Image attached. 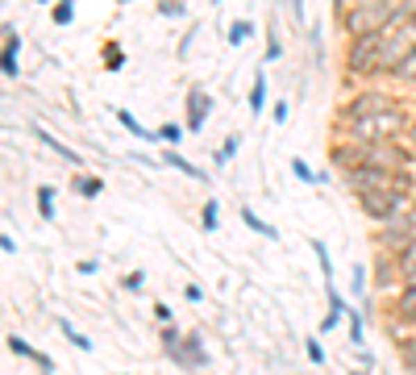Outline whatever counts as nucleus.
Masks as SVG:
<instances>
[{"label": "nucleus", "instance_id": "nucleus-33", "mask_svg": "<svg viewBox=\"0 0 416 375\" xmlns=\"http://www.w3.org/2000/svg\"><path fill=\"white\" fill-rule=\"evenodd\" d=\"M0 250H8V255H13V250H17V242H13L8 234H0Z\"/></svg>", "mask_w": 416, "mask_h": 375}, {"label": "nucleus", "instance_id": "nucleus-1", "mask_svg": "<svg viewBox=\"0 0 416 375\" xmlns=\"http://www.w3.org/2000/svg\"><path fill=\"white\" fill-rule=\"evenodd\" d=\"M408 13H413V4L400 8V4H388V0H379V4H346L342 8V25H346L350 42H363V38H379V33L404 25Z\"/></svg>", "mask_w": 416, "mask_h": 375}, {"label": "nucleus", "instance_id": "nucleus-18", "mask_svg": "<svg viewBox=\"0 0 416 375\" xmlns=\"http://www.w3.org/2000/svg\"><path fill=\"white\" fill-rule=\"evenodd\" d=\"M292 175H296V179H304V184H317V179H321V175H317L304 159H292Z\"/></svg>", "mask_w": 416, "mask_h": 375}, {"label": "nucleus", "instance_id": "nucleus-2", "mask_svg": "<svg viewBox=\"0 0 416 375\" xmlns=\"http://www.w3.org/2000/svg\"><path fill=\"white\" fill-rule=\"evenodd\" d=\"M379 242H383V250H396V255H404V250L413 246V242H416V213H413V205H408L404 213H396L392 221L379 225Z\"/></svg>", "mask_w": 416, "mask_h": 375}, {"label": "nucleus", "instance_id": "nucleus-6", "mask_svg": "<svg viewBox=\"0 0 416 375\" xmlns=\"http://www.w3.org/2000/svg\"><path fill=\"white\" fill-rule=\"evenodd\" d=\"M325 292H329V313H325V321H321V334L338 330L342 317H346V301H342V292H338V288H325Z\"/></svg>", "mask_w": 416, "mask_h": 375}, {"label": "nucleus", "instance_id": "nucleus-26", "mask_svg": "<svg viewBox=\"0 0 416 375\" xmlns=\"http://www.w3.org/2000/svg\"><path fill=\"white\" fill-rule=\"evenodd\" d=\"M304 351H308V359H313V363H325V351H321V342H317V338H308V342H304Z\"/></svg>", "mask_w": 416, "mask_h": 375}, {"label": "nucleus", "instance_id": "nucleus-23", "mask_svg": "<svg viewBox=\"0 0 416 375\" xmlns=\"http://www.w3.org/2000/svg\"><path fill=\"white\" fill-rule=\"evenodd\" d=\"M396 79H413V83H416V50L400 63V67H396Z\"/></svg>", "mask_w": 416, "mask_h": 375}, {"label": "nucleus", "instance_id": "nucleus-15", "mask_svg": "<svg viewBox=\"0 0 416 375\" xmlns=\"http://www.w3.org/2000/svg\"><path fill=\"white\" fill-rule=\"evenodd\" d=\"M242 221H246V225H250L254 234H263V238H275V225H267V221H263V217H258L254 209H246V205H242Z\"/></svg>", "mask_w": 416, "mask_h": 375}, {"label": "nucleus", "instance_id": "nucleus-36", "mask_svg": "<svg viewBox=\"0 0 416 375\" xmlns=\"http://www.w3.org/2000/svg\"><path fill=\"white\" fill-rule=\"evenodd\" d=\"M413 375H416V372H413Z\"/></svg>", "mask_w": 416, "mask_h": 375}, {"label": "nucleus", "instance_id": "nucleus-28", "mask_svg": "<svg viewBox=\"0 0 416 375\" xmlns=\"http://www.w3.org/2000/svg\"><path fill=\"white\" fill-rule=\"evenodd\" d=\"M350 342L363 346V317H350Z\"/></svg>", "mask_w": 416, "mask_h": 375}, {"label": "nucleus", "instance_id": "nucleus-25", "mask_svg": "<svg viewBox=\"0 0 416 375\" xmlns=\"http://www.w3.org/2000/svg\"><path fill=\"white\" fill-rule=\"evenodd\" d=\"M75 188H79L83 196H96V192H100V179H88V175H79V179H75Z\"/></svg>", "mask_w": 416, "mask_h": 375}, {"label": "nucleus", "instance_id": "nucleus-21", "mask_svg": "<svg viewBox=\"0 0 416 375\" xmlns=\"http://www.w3.org/2000/svg\"><path fill=\"white\" fill-rule=\"evenodd\" d=\"M250 29H254L250 21H233V25H229V42H233V46H238V42H246V38H250Z\"/></svg>", "mask_w": 416, "mask_h": 375}, {"label": "nucleus", "instance_id": "nucleus-3", "mask_svg": "<svg viewBox=\"0 0 416 375\" xmlns=\"http://www.w3.org/2000/svg\"><path fill=\"white\" fill-rule=\"evenodd\" d=\"M396 104H400L396 96L367 88V92H358V96H350V100H346V109H342V125H350V121H363V117H375V113H383V109H396Z\"/></svg>", "mask_w": 416, "mask_h": 375}, {"label": "nucleus", "instance_id": "nucleus-32", "mask_svg": "<svg viewBox=\"0 0 416 375\" xmlns=\"http://www.w3.org/2000/svg\"><path fill=\"white\" fill-rule=\"evenodd\" d=\"M183 296H188V301H204V288H200V284H188Z\"/></svg>", "mask_w": 416, "mask_h": 375}, {"label": "nucleus", "instance_id": "nucleus-27", "mask_svg": "<svg viewBox=\"0 0 416 375\" xmlns=\"http://www.w3.org/2000/svg\"><path fill=\"white\" fill-rule=\"evenodd\" d=\"M158 13H163V17H183L188 8H183L179 0H171V4H158Z\"/></svg>", "mask_w": 416, "mask_h": 375}, {"label": "nucleus", "instance_id": "nucleus-20", "mask_svg": "<svg viewBox=\"0 0 416 375\" xmlns=\"http://www.w3.org/2000/svg\"><path fill=\"white\" fill-rule=\"evenodd\" d=\"M179 134H183L179 125H158V129H154V142H167V146H175V142H179Z\"/></svg>", "mask_w": 416, "mask_h": 375}, {"label": "nucleus", "instance_id": "nucleus-30", "mask_svg": "<svg viewBox=\"0 0 416 375\" xmlns=\"http://www.w3.org/2000/svg\"><path fill=\"white\" fill-rule=\"evenodd\" d=\"M104 54H108V71H117V67H121V50H117V46H108Z\"/></svg>", "mask_w": 416, "mask_h": 375}, {"label": "nucleus", "instance_id": "nucleus-19", "mask_svg": "<svg viewBox=\"0 0 416 375\" xmlns=\"http://www.w3.org/2000/svg\"><path fill=\"white\" fill-rule=\"evenodd\" d=\"M50 21H54V25H71V21H75V8H71V4H54V8H50Z\"/></svg>", "mask_w": 416, "mask_h": 375}, {"label": "nucleus", "instance_id": "nucleus-10", "mask_svg": "<svg viewBox=\"0 0 416 375\" xmlns=\"http://www.w3.org/2000/svg\"><path fill=\"white\" fill-rule=\"evenodd\" d=\"M263 109H267V71H258L254 83H250V113L258 117Z\"/></svg>", "mask_w": 416, "mask_h": 375}, {"label": "nucleus", "instance_id": "nucleus-17", "mask_svg": "<svg viewBox=\"0 0 416 375\" xmlns=\"http://www.w3.org/2000/svg\"><path fill=\"white\" fill-rule=\"evenodd\" d=\"M313 250H317V259H321V271H325V288H333V263H329V250H325V242H313Z\"/></svg>", "mask_w": 416, "mask_h": 375}, {"label": "nucleus", "instance_id": "nucleus-16", "mask_svg": "<svg viewBox=\"0 0 416 375\" xmlns=\"http://www.w3.org/2000/svg\"><path fill=\"white\" fill-rule=\"evenodd\" d=\"M38 213H42L46 221H54V188H50V184L38 188Z\"/></svg>", "mask_w": 416, "mask_h": 375}, {"label": "nucleus", "instance_id": "nucleus-29", "mask_svg": "<svg viewBox=\"0 0 416 375\" xmlns=\"http://www.w3.org/2000/svg\"><path fill=\"white\" fill-rule=\"evenodd\" d=\"M354 292H358V296L367 292V267H354Z\"/></svg>", "mask_w": 416, "mask_h": 375}, {"label": "nucleus", "instance_id": "nucleus-22", "mask_svg": "<svg viewBox=\"0 0 416 375\" xmlns=\"http://www.w3.org/2000/svg\"><path fill=\"white\" fill-rule=\"evenodd\" d=\"M200 221H204V230H217V221H221V209H217V200H208V205H204Z\"/></svg>", "mask_w": 416, "mask_h": 375}, {"label": "nucleus", "instance_id": "nucleus-8", "mask_svg": "<svg viewBox=\"0 0 416 375\" xmlns=\"http://www.w3.org/2000/svg\"><path fill=\"white\" fill-rule=\"evenodd\" d=\"M33 138H38V142H42V146H50V150H54V154H63V159H67V163H71V167H79V154H75V150H71V146H63V142H58V138H54V134H46V129H42V125H38V129H33Z\"/></svg>", "mask_w": 416, "mask_h": 375}, {"label": "nucleus", "instance_id": "nucleus-11", "mask_svg": "<svg viewBox=\"0 0 416 375\" xmlns=\"http://www.w3.org/2000/svg\"><path fill=\"white\" fill-rule=\"evenodd\" d=\"M163 159H167V167H175V171H183V175H188V179H200V184H204V179H208V171H200V167H192V163H188V159H183V154H175V150H167V154H163Z\"/></svg>", "mask_w": 416, "mask_h": 375}, {"label": "nucleus", "instance_id": "nucleus-5", "mask_svg": "<svg viewBox=\"0 0 416 375\" xmlns=\"http://www.w3.org/2000/svg\"><path fill=\"white\" fill-rule=\"evenodd\" d=\"M204 121H208V96H204L200 88H192V92H188V129L200 134Z\"/></svg>", "mask_w": 416, "mask_h": 375}, {"label": "nucleus", "instance_id": "nucleus-4", "mask_svg": "<svg viewBox=\"0 0 416 375\" xmlns=\"http://www.w3.org/2000/svg\"><path fill=\"white\" fill-rule=\"evenodd\" d=\"M167 355H171L179 367H188V372H192V367H200V363L208 359V355H204V342H200V334H188V338H183L175 351H167Z\"/></svg>", "mask_w": 416, "mask_h": 375}, {"label": "nucleus", "instance_id": "nucleus-35", "mask_svg": "<svg viewBox=\"0 0 416 375\" xmlns=\"http://www.w3.org/2000/svg\"><path fill=\"white\" fill-rule=\"evenodd\" d=\"M413 109H416V104H413Z\"/></svg>", "mask_w": 416, "mask_h": 375}, {"label": "nucleus", "instance_id": "nucleus-14", "mask_svg": "<svg viewBox=\"0 0 416 375\" xmlns=\"http://www.w3.org/2000/svg\"><path fill=\"white\" fill-rule=\"evenodd\" d=\"M117 121H121V125H125V129H129L133 138H146V142H154V134H150V129H146V125H142V121H138L133 113H125V109H121V113H117Z\"/></svg>", "mask_w": 416, "mask_h": 375}, {"label": "nucleus", "instance_id": "nucleus-9", "mask_svg": "<svg viewBox=\"0 0 416 375\" xmlns=\"http://www.w3.org/2000/svg\"><path fill=\"white\" fill-rule=\"evenodd\" d=\"M17 50H21V38H4V46H0V71L4 75H21L17 71Z\"/></svg>", "mask_w": 416, "mask_h": 375}, {"label": "nucleus", "instance_id": "nucleus-7", "mask_svg": "<svg viewBox=\"0 0 416 375\" xmlns=\"http://www.w3.org/2000/svg\"><path fill=\"white\" fill-rule=\"evenodd\" d=\"M396 321L413 326L416 321V284L413 288H400V301H396Z\"/></svg>", "mask_w": 416, "mask_h": 375}, {"label": "nucleus", "instance_id": "nucleus-13", "mask_svg": "<svg viewBox=\"0 0 416 375\" xmlns=\"http://www.w3.org/2000/svg\"><path fill=\"white\" fill-rule=\"evenodd\" d=\"M416 284V242L400 255V288H413Z\"/></svg>", "mask_w": 416, "mask_h": 375}, {"label": "nucleus", "instance_id": "nucleus-12", "mask_svg": "<svg viewBox=\"0 0 416 375\" xmlns=\"http://www.w3.org/2000/svg\"><path fill=\"white\" fill-rule=\"evenodd\" d=\"M8 351H13V355H21V359H33L38 367H46V372H50V359H46V355H38L25 338H17V334H13V338H8Z\"/></svg>", "mask_w": 416, "mask_h": 375}, {"label": "nucleus", "instance_id": "nucleus-34", "mask_svg": "<svg viewBox=\"0 0 416 375\" xmlns=\"http://www.w3.org/2000/svg\"><path fill=\"white\" fill-rule=\"evenodd\" d=\"M413 213H416V192H413Z\"/></svg>", "mask_w": 416, "mask_h": 375}, {"label": "nucleus", "instance_id": "nucleus-24", "mask_svg": "<svg viewBox=\"0 0 416 375\" xmlns=\"http://www.w3.org/2000/svg\"><path fill=\"white\" fill-rule=\"evenodd\" d=\"M63 334H67V338H71V342H75L79 351H92V338H83V334H79V330H71L67 321H63Z\"/></svg>", "mask_w": 416, "mask_h": 375}, {"label": "nucleus", "instance_id": "nucleus-31", "mask_svg": "<svg viewBox=\"0 0 416 375\" xmlns=\"http://www.w3.org/2000/svg\"><path fill=\"white\" fill-rule=\"evenodd\" d=\"M142 284H146V276H142V271H133V276H125V288H133V292H138Z\"/></svg>", "mask_w": 416, "mask_h": 375}]
</instances>
